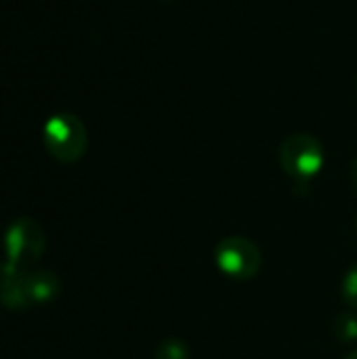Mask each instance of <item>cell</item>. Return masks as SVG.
Listing matches in <instances>:
<instances>
[{"instance_id":"2","label":"cell","mask_w":357,"mask_h":359,"mask_svg":"<svg viewBox=\"0 0 357 359\" xmlns=\"http://www.w3.org/2000/svg\"><path fill=\"white\" fill-rule=\"evenodd\" d=\"M46 248V233L36 219H15L4 233V259L23 269L32 271Z\"/></svg>"},{"instance_id":"9","label":"cell","mask_w":357,"mask_h":359,"mask_svg":"<svg viewBox=\"0 0 357 359\" xmlns=\"http://www.w3.org/2000/svg\"><path fill=\"white\" fill-rule=\"evenodd\" d=\"M341 294H343V301L347 303V307L357 309V265H353L345 273L343 284H341Z\"/></svg>"},{"instance_id":"12","label":"cell","mask_w":357,"mask_h":359,"mask_svg":"<svg viewBox=\"0 0 357 359\" xmlns=\"http://www.w3.org/2000/svg\"><path fill=\"white\" fill-rule=\"evenodd\" d=\"M356 93H357V78H356Z\"/></svg>"},{"instance_id":"3","label":"cell","mask_w":357,"mask_h":359,"mask_svg":"<svg viewBox=\"0 0 357 359\" xmlns=\"http://www.w3.org/2000/svg\"><path fill=\"white\" fill-rule=\"evenodd\" d=\"M280 166L295 181H311L324 168V147L309 133L288 135L280 145Z\"/></svg>"},{"instance_id":"5","label":"cell","mask_w":357,"mask_h":359,"mask_svg":"<svg viewBox=\"0 0 357 359\" xmlns=\"http://www.w3.org/2000/svg\"><path fill=\"white\" fill-rule=\"evenodd\" d=\"M0 303L8 311H25L32 307L27 297V271L8 261L0 263Z\"/></svg>"},{"instance_id":"1","label":"cell","mask_w":357,"mask_h":359,"mask_svg":"<svg viewBox=\"0 0 357 359\" xmlns=\"http://www.w3.org/2000/svg\"><path fill=\"white\" fill-rule=\"evenodd\" d=\"M42 141L46 151L61 164H74L78 162L86 147H88V135L82 120L74 114H55L44 122L42 128Z\"/></svg>"},{"instance_id":"11","label":"cell","mask_w":357,"mask_h":359,"mask_svg":"<svg viewBox=\"0 0 357 359\" xmlns=\"http://www.w3.org/2000/svg\"><path fill=\"white\" fill-rule=\"evenodd\" d=\"M345 359H357V349L356 351H353V353H349V355H347V358Z\"/></svg>"},{"instance_id":"4","label":"cell","mask_w":357,"mask_h":359,"mask_svg":"<svg viewBox=\"0 0 357 359\" xmlns=\"http://www.w3.org/2000/svg\"><path fill=\"white\" fill-rule=\"evenodd\" d=\"M215 263L221 273L231 280H252L261 269V250L259 246L242 236H229L221 240L215 248Z\"/></svg>"},{"instance_id":"10","label":"cell","mask_w":357,"mask_h":359,"mask_svg":"<svg viewBox=\"0 0 357 359\" xmlns=\"http://www.w3.org/2000/svg\"><path fill=\"white\" fill-rule=\"evenodd\" d=\"M351 183H353V187H356L357 191V156L356 160H353V166H351Z\"/></svg>"},{"instance_id":"7","label":"cell","mask_w":357,"mask_h":359,"mask_svg":"<svg viewBox=\"0 0 357 359\" xmlns=\"http://www.w3.org/2000/svg\"><path fill=\"white\" fill-rule=\"evenodd\" d=\"M191 351L189 345L181 339H164L158 343L156 351H154V359H189Z\"/></svg>"},{"instance_id":"13","label":"cell","mask_w":357,"mask_h":359,"mask_svg":"<svg viewBox=\"0 0 357 359\" xmlns=\"http://www.w3.org/2000/svg\"><path fill=\"white\" fill-rule=\"evenodd\" d=\"M356 229H357V219H356Z\"/></svg>"},{"instance_id":"6","label":"cell","mask_w":357,"mask_h":359,"mask_svg":"<svg viewBox=\"0 0 357 359\" xmlns=\"http://www.w3.org/2000/svg\"><path fill=\"white\" fill-rule=\"evenodd\" d=\"M61 292V280L53 271H27V297L32 307L53 301Z\"/></svg>"},{"instance_id":"8","label":"cell","mask_w":357,"mask_h":359,"mask_svg":"<svg viewBox=\"0 0 357 359\" xmlns=\"http://www.w3.org/2000/svg\"><path fill=\"white\" fill-rule=\"evenodd\" d=\"M335 337L343 343V345H351L357 343V316L347 311L341 313L335 322Z\"/></svg>"}]
</instances>
